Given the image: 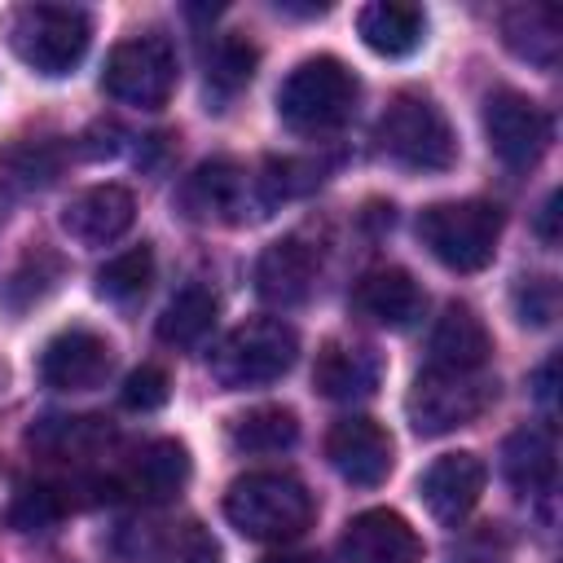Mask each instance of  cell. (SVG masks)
Wrapping results in <instances>:
<instances>
[{"instance_id":"obj_1","label":"cell","mask_w":563,"mask_h":563,"mask_svg":"<svg viewBox=\"0 0 563 563\" xmlns=\"http://www.w3.org/2000/svg\"><path fill=\"white\" fill-rule=\"evenodd\" d=\"M356 97H361V84L347 62L330 53L303 57L277 88V119L295 136H325L352 119Z\"/></svg>"},{"instance_id":"obj_2","label":"cell","mask_w":563,"mask_h":563,"mask_svg":"<svg viewBox=\"0 0 563 563\" xmlns=\"http://www.w3.org/2000/svg\"><path fill=\"white\" fill-rule=\"evenodd\" d=\"M312 515V493L286 471H246L224 493V519L251 541H295Z\"/></svg>"},{"instance_id":"obj_3","label":"cell","mask_w":563,"mask_h":563,"mask_svg":"<svg viewBox=\"0 0 563 563\" xmlns=\"http://www.w3.org/2000/svg\"><path fill=\"white\" fill-rule=\"evenodd\" d=\"M374 145L405 172H449L457 163V136L449 114L427 92H396L378 114Z\"/></svg>"},{"instance_id":"obj_4","label":"cell","mask_w":563,"mask_h":563,"mask_svg":"<svg viewBox=\"0 0 563 563\" xmlns=\"http://www.w3.org/2000/svg\"><path fill=\"white\" fill-rule=\"evenodd\" d=\"M4 35L22 66L57 79L84 62L92 44V18L79 4H18Z\"/></svg>"},{"instance_id":"obj_5","label":"cell","mask_w":563,"mask_h":563,"mask_svg":"<svg viewBox=\"0 0 563 563\" xmlns=\"http://www.w3.org/2000/svg\"><path fill=\"white\" fill-rule=\"evenodd\" d=\"M418 242L449 273H479L493 264L501 242V207L484 198L431 202L418 211Z\"/></svg>"},{"instance_id":"obj_6","label":"cell","mask_w":563,"mask_h":563,"mask_svg":"<svg viewBox=\"0 0 563 563\" xmlns=\"http://www.w3.org/2000/svg\"><path fill=\"white\" fill-rule=\"evenodd\" d=\"M299 356V334L282 317H255L229 330L216 352H211V378L224 391H246V387H268L282 374H290Z\"/></svg>"},{"instance_id":"obj_7","label":"cell","mask_w":563,"mask_h":563,"mask_svg":"<svg viewBox=\"0 0 563 563\" xmlns=\"http://www.w3.org/2000/svg\"><path fill=\"white\" fill-rule=\"evenodd\" d=\"M176 79H180L176 48L158 31L119 40L101 70L106 97H114L119 106H136V110H163L176 92Z\"/></svg>"},{"instance_id":"obj_8","label":"cell","mask_w":563,"mask_h":563,"mask_svg":"<svg viewBox=\"0 0 563 563\" xmlns=\"http://www.w3.org/2000/svg\"><path fill=\"white\" fill-rule=\"evenodd\" d=\"M493 396H497V383L484 369L466 374V369L427 365L405 396V413L418 435H449V431L475 422L493 405Z\"/></svg>"},{"instance_id":"obj_9","label":"cell","mask_w":563,"mask_h":563,"mask_svg":"<svg viewBox=\"0 0 563 563\" xmlns=\"http://www.w3.org/2000/svg\"><path fill=\"white\" fill-rule=\"evenodd\" d=\"M176 202H180V211L189 220H202V224H246V220L268 216V202L260 194V176H251L233 158L198 163L180 180Z\"/></svg>"},{"instance_id":"obj_10","label":"cell","mask_w":563,"mask_h":563,"mask_svg":"<svg viewBox=\"0 0 563 563\" xmlns=\"http://www.w3.org/2000/svg\"><path fill=\"white\" fill-rule=\"evenodd\" d=\"M484 136H488V150L497 154L501 167L532 172L545 158L554 128H550V114L528 92L497 88L484 97Z\"/></svg>"},{"instance_id":"obj_11","label":"cell","mask_w":563,"mask_h":563,"mask_svg":"<svg viewBox=\"0 0 563 563\" xmlns=\"http://www.w3.org/2000/svg\"><path fill=\"white\" fill-rule=\"evenodd\" d=\"M325 457H330V466H334L347 484H356V488H378V484L391 475V466H396V444H391V435H387L383 422H374V418H365V413H347V418H339V422L330 427V435H325Z\"/></svg>"},{"instance_id":"obj_12","label":"cell","mask_w":563,"mask_h":563,"mask_svg":"<svg viewBox=\"0 0 563 563\" xmlns=\"http://www.w3.org/2000/svg\"><path fill=\"white\" fill-rule=\"evenodd\" d=\"M114 365V347L106 334L88 330V325H70L62 334H53L40 352V383L53 391H92L106 383Z\"/></svg>"},{"instance_id":"obj_13","label":"cell","mask_w":563,"mask_h":563,"mask_svg":"<svg viewBox=\"0 0 563 563\" xmlns=\"http://www.w3.org/2000/svg\"><path fill=\"white\" fill-rule=\"evenodd\" d=\"M339 554H343V563H422L427 545L405 515L374 506V510H361L347 519Z\"/></svg>"},{"instance_id":"obj_14","label":"cell","mask_w":563,"mask_h":563,"mask_svg":"<svg viewBox=\"0 0 563 563\" xmlns=\"http://www.w3.org/2000/svg\"><path fill=\"white\" fill-rule=\"evenodd\" d=\"M484 484H488L484 457H475V453H444V457H435L422 471L418 497H422V506L431 510L435 523H449L453 528V523H462L479 506Z\"/></svg>"},{"instance_id":"obj_15","label":"cell","mask_w":563,"mask_h":563,"mask_svg":"<svg viewBox=\"0 0 563 563\" xmlns=\"http://www.w3.org/2000/svg\"><path fill=\"white\" fill-rule=\"evenodd\" d=\"M132 220H136V198L114 180L79 189L62 211V229L79 246H110L132 229Z\"/></svg>"},{"instance_id":"obj_16","label":"cell","mask_w":563,"mask_h":563,"mask_svg":"<svg viewBox=\"0 0 563 563\" xmlns=\"http://www.w3.org/2000/svg\"><path fill=\"white\" fill-rule=\"evenodd\" d=\"M317 273H321V260L303 238H277L255 260V290L273 308H295L312 295Z\"/></svg>"},{"instance_id":"obj_17","label":"cell","mask_w":563,"mask_h":563,"mask_svg":"<svg viewBox=\"0 0 563 563\" xmlns=\"http://www.w3.org/2000/svg\"><path fill=\"white\" fill-rule=\"evenodd\" d=\"M352 303H356L361 317H369V321H378L387 330H409V325L422 321L427 295H422V286H418V277L409 268L387 264V268H369L356 282Z\"/></svg>"},{"instance_id":"obj_18","label":"cell","mask_w":563,"mask_h":563,"mask_svg":"<svg viewBox=\"0 0 563 563\" xmlns=\"http://www.w3.org/2000/svg\"><path fill=\"white\" fill-rule=\"evenodd\" d=\"M427 356H431L427 365H435V369H466V374H475L493 356V334L475 317L471 303H449L435 317V325H431Z\"/></svg>"},{"instance_id":"obj_19","label":"cell","mask_w":563,"mask_h":563,"mask_svg":"<svg viewBox=\"0 0 563 563\" xmlns=\"http://www.w3.org/2000/svg\"><path fill=\"white\" fill-rule=\"evenodd\" d=\"M383 383V356L365 343H325L312 365V387L325 400H365Z\"/></svg>"},{"instance_id":"obj_20","label":"cell","mask_w":563,"mask_h":563,"mask_svg":"<svg viewBox=\"0 0 563 563\" xmlns=\"http://www.w3.org/2000/svg\"><path fill=\"white\" fill-rule=\"evenodd\" d=\"M356 35L378 57H409L427 40V13H422V4L374 0L356 13Z\"/></svg>"},{"instance_id":"obj_21","label":"cell","mask_w":563,"mask_h":563,"mask_svg":"<svg viewBox=\"0 0 563 563\" xmlns=\"http://www.w3.org/2000/svg\"><path fill=\"white\" fill-rule=\"evenodd\" d=\"M501 475L519 497L550 493L554 484V435L545 427H519L501 444Z\"/></svg>"},{"instance_id":"obj_22","label":"cell","mask_w":563,"mask_h":563,"mask_svg":"<svg viewBox=\"0 0 563 563\" xmlns=\"http://www.w3.org/2000/svg\"><path fill=\"white\" fill-rule=\"evenodd\" d=\"M501 40L519 62L554 70V62H559V9L554 4H510L501 13Z\"/></svg>"},{"instance_id":"obj_23","label":"cell","mask_w":563,"mask_h":563,"mask_svg":"<svg viewBox=\"0 0 563 563\" xmlns=\"http://www.w3.org/2000/svg\"><path fill=\"white\" fill-rule=\"evenodd\" d=\"M194 475V462H189V449L180 440H154L136 453L132 462V475H128V488L141 497V501H172L180 497V488L189 484Z\"/></svg>"},{"instance_id":"obj_24","label":"cell","mask_w":563,"mask_h":563,"mask_svg":"<svg viewBox=\"0 0 563 563\" xmlns=\"http://www.w3.org/2000/svg\"><path fill=\"white\" fill-rule=\"evenodd\" d=\"M255 44L246 35H216L211 48L202 53V84H207V101L216 110H224L251 79H255Z\"/></svg>"},{"instance_id":"obj_25","label":"cell","mask_w":563,"mask_h":563,"mask_svg":"<svg viewBox=\"0 0 563 563\" xmlns=\"http://www.w3.org/2000/svg\"><path fill=\"white\" fill-rule=\"evenodd\" d=\"M299 440V413L286 405H255L229 422V444L238 453H282Z\"/></svg>"},{"instance_id":"obj_26","label":"cell","mask_w":563,"mask_h":563,"mask_svg":"<svg viewBox=\"0 0 563 563\" xmlns=\"http://www.w3.org/2000/svg\"><path fill=\"white\" fill-rule=\"evenodd\" d=\"M216 295L207 290V286H185V290H176L172 299H167V308H163V317H158V339L167 343V347H194V343H202L207 339V330L216 325Z\"/></svg>"},{"instance_id":"obj_27","label":"cell","mask_w":563,"mask_h":563,"mask_svg":"<svg viewBox=\"0 0 563 563\" xmlns=\"http://www.w3.org/2000/svg\"><path fill=\"white\" fill-rule=\"evenodd\" d=\"M62 273H66V264H62L57 251H48V246H31V251L18 260V268L4 277V286H0V303H4L9 312H26V308H35L40 299H48V295L57 290Z\"/></svg>"},{"instance_id":"obj_28","label":"cell","mask_w":563,"mask_h":563,"mask_svg":"<svg viewBox=\"0 0 563 563\" xmlns=\"http://www.w3.org/2000/svg\"><path fill=\"white\" fill-rule=\"evenodd\" d=\"M150 282H154V251H150V242H141V246H128V251L110 255L97 268L92 290L110 303H132L150 290Z\"/></svg>"},{"instance_id":"obj_29","label":"cell","mask_w":563,"mask_h":563,"mask_svg":"<svg viewBox=\"0 0 563 563\" xmlns=\"http://www.w3.org/2000/svg\"><path fill=\"white\" fill-rule=\"evenodd\" d=\"M26 440L44 453H88L92 444L110 440V427L101 418H40Z\"/></svg>"},{"instance_id":"obj_30","label":"cell","mask_w":563,"mask_h":563,"mask_svg":"<svg viewBox=\"0 0 563 563\" xmlns=\"http://www.w3.org/2000/svg\"><path fill=\"white\" fill-rule=\"evenodd\" d=\"M150 559L154 563H220V545L202 523H176L154 541Z\"/></svg>"},{"instance_id":"obj_31","label":"cell","mask_w":563,"mask_h":563,"mask_svg":"<svg viewBox=\"0 0 563 563\" xmlns=\"http://www.w3.org/2000/svg\"><path fill=\"white\" fill-rule=\"evenodd\" d=\"M0 172H4V176H0L4 185L40 189V185L53 180V172H57V154H53V145H35V141H26V145H13V150L4 154Z\"/></svg>"},{"instance_id":"obj_32","label":"cell","mask_w":563,"mask_h":563,"mask_svg":"<svg viewBox=\"0 0 563 563\" xmlns=\"http://www.w3.org/2000/svg\"><path fill=\"white\" fill-rule=\"evenodd\" d=\"M510 303H515L519 325L545 330V325H554V317H559V282H554V277H519Z\"/></svg>"},{"instance_id":"obj_33","label":"cell","mask_w":563,"mask_h":563,"mask_svg":"<svg viewBox=\"0 0 563 563\" xmlns=\"http://www.w3.org/2000/svg\"><path fill=\"white\" fill-rule=\"evenodd\" d=\"M9 519H13L18 532H48V528L62 519V497H57L48 484H31V488L18 493Z\"/></svg>"},{"instance_id":"obj_34","label":"cell","mask_w":563,"mask_h":563,"mask_svg":"<svg viewBox=\"0 0 563 563\" xmlns=\"http://www.w3.org/2000/svg\"><path fill=\"white\" fill-rule=\"evenodd\" d=\"M167 396H172V378H167L163 365H136V369L123 378V391H119V400H123L128 409H136V413L163 409Z\"/></svg>"},{"instance_id":"obj_35","label":"cell","mask_w":563,"mask_h":563,"mask_svg":"<svg viewBox=\"0 0 563 563\" xmlns=\"http://www.w3.org/2000/svg\"><path fill=\"white\" fill-rule=\"evenodd\" d=\"M554 220H559V189L541 202V216H537V238L545 242V246H554L559 242V233H554Z\"/></svg>"},{"instance_id":"obj_36","label":"cell","mask_w":563,"mask_h":563,"mask_svg":"<svg viewBox=\"0 0 563 563\" xmlns=\"http://www.w3.org/2000/svg\"><path fill=\"white\" fill-rule=\"evenodd\" d=\"M554 369H559V356H550V361L537 369V378H532L537 400H554Z\"/></svg>"},{"instance_id":"obj_37","label":"cell","mask_w":563,"mask_h":563,"mask_svg":"<svg viewBox=\"0 0 563 563\" xmlns=\"http://www.w3.org/2000/svg\"><path fill=\"white\" fill-rule=\"evenodd\" d=\"M264 563H321L317 554H277V559H264Z\"/></svg>"},{"instance_id":"obj_38","label":"cell","mask_w":563,"mask_h":563,"mask_svg":"<svg viewBox=\"0 0 563 563\" xmlns=\"http://www.w3.org/2000/svg\"><path fill=\"white\" fill-rule=\"evenodd\" d=\"M0 220H4V202H0Z\"/></svg>"},{"instance_id":"obj_39","label":"cell","mask_w":563,"mask_h":563,"mask_svg":"<svg viewBox=\"0 0 563 563\" xmlns=\"http://www.w3.org/2000/svg\"><path fill=\"white\" fill-rule=\"evenodd\" d=\"M471 563H479V559H471Z\"/></svg>"}]
</instances>
